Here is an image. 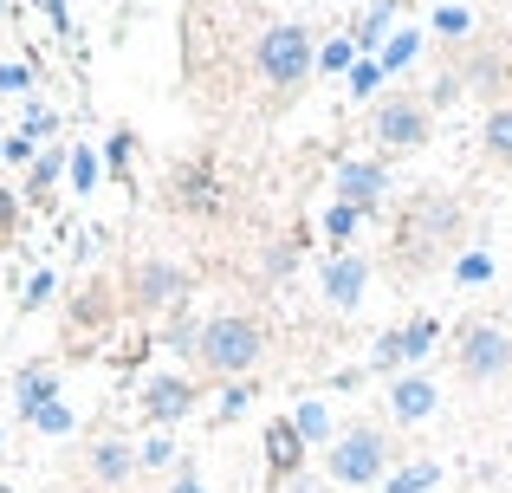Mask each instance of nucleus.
I'll use <instances>...</instances> for the list:
<instances>
[{"label": "nucleus", "mask_w": 512, "mask_h": 493, "mask_svg": "<svg viewBox=\"0 0 512 493\" xmlns=\"http://www.w3.org/2000/svg\"><path fill=\"white\" fill-rule=\"evenodd\" d=\"M357 228H363V208H350V202H331L325 208V241L338 247V253L357 241Z\"/></svg>", "instance_id": "nucleus-23"}, {"label": "nucleus", "mask_w": 512, "mask_h": 493, "mask_svg": "<svg viewBox=\"0 0 512 493\" xmlns=\"http://www.w3.org/2000/svg\"><path fill=\"white\" fill-rule=\"evenodd\" d=\"M383 195H389V169H383V163L357 156V163H344V169H338V202H350V208H363V215H370Z\"/></svg>", "instance_id": "nucleus-10"}, {"label": "nucleus", "mask_w": 512, "mask_h": 493, "mask_svg": "<svg viewBox=\"0 0 512 493\" xmlns=\"http://www.w3.org/2000/svg\"><path fill=\"white\" fill-rule=\"evenodd\" d=\"M480 143H487V156H493L500 169H512V104H493V111H487Z\"/></svg>", "instance_id": "nucleus-20"}, {"label": "nucleus", "mask_w": 512, "mask_h": 493, "mask_svg": "<svg viewBox=\"0 0 512 493\" xmlns=\"http://www.w3.org/2000/svg\"><path fill=\"white\" fill-rule=\"evenodd\" d=\"M7 163H26V169H33V137H26V130H13V137H7Z\"/></svg>", "instance_id": "nucleus-37"}, {"label": "nucleus", "mask_w": 512, "mask_h": 493, "mask_svg": "<svg viewBox=\"0 0 512 493\" xmlns=\"http://www.w3.org/2000/svg\"><path fill=\"white\" fill-rule=\"evenodd\" d=\"M65 169H72V189H78V195H91V189H98V176H104V156L72 150V163H65Z\"/></svg>", "instance_id": "nucleus-25"}, {"label": "nucleus", "mask_w": 512, "mask_h": 493, "mask_svg": "<svg viewBox=\"0 0 512 493\" xmlns=\"http://www.w3.org/2000/svg\"><path fill=\"white\" fill-rule=\"evenodd\" d=\"M0 13H7V0H0Z\"/></svg>", "instance_id": "nucleus-42"}, {"label": "nucleus", "mask_w": 512, "mask_h": 493, "mask_svg": "<svg viewBox=\"0 0 512 493\" xmlns=\"http://www.w3.org/2000/svg\"><path fill=\"white\" fill-rule=\"evenodd\" d=\"M435 403H441V383L422 377V370H409V377L389 383V416H396V422H428Z\"/></svg>", "instance_id": "nucleus-11"}, {"label": "nucleus", "mask_w": 512, "mask_h": 493, "mask_svg": "<svg viewBox=\"0 0 512 493\" xmlns=\"http://www.w3.org/2000/svg\"><path fill=\"white\" fill-rule=\"evenodd\" d=\"M13 234H20V195L0 182V247H13Z\"/></svg>", "instance_id": "nucleus-27"}, {"label": "nucleus", "mask_w": 512, "mask_h": 493, "mask_svg": "<svg viewBox=\"0 0 512 493\" xmlns=\"http://www.w3.org/2000/svg\"><path fill=\"white\" fill-rule=\"evenodd\" d=\"M26 85H33V72H26V65H0V98H20Z\"/></svg>", "instance_id": "nucleus-36"}, {"label": "nucleus", "mask_w": 512, "mask_h": 493, "mask_svg": "<svg viewBox=\"0 0 512 493\" xmlns=\"http://www.w3.org/2000/svg\"><path fill=\"white\" fill-rule=\"evenodd\" d=\"M253 65H260V78H266V85H279V91L305 85V72L318 65L312 33H305V26H292V20L266 26V33H260V46H253Z\"/></svg>", "instance_id": "nucleus-4"}, {"label": "nucleus", "mask_w": 512, "mask_h": 493, "mask_svg": "<svg viewBox=\"0 0 512 493\" xmlns=\"http://www.w3.org/2000/svg\"><path fill=\"white\" fill-rule=\"evenodd\" d=\"M0 163H7V137H0Z\"/></svg>", "instance_id": "nucleus-40"}, {"label": "nucleus", "mask_w": 512, "mask_h": 493, "mask_svg": "<svg viewBox=\"0 0 512 493\" xmlns=\"http://www.w3.org/2000/svg\"><path fill=\"white\" fill-rule=\"evenodd\" d=\"M0 493H13V487H7V481H0Z\"/></svg>", "instance_id": "nucleus-41"}, {"label": "nucleus", "mask_w": 512, "mask_h": 493, "mask_svg": "<svg viewBox=\"0 0 512 493\" xmlns=\"http://www.w3.org/2000/svg\"><path fill=\"white\" fill-rule=\"evenodd\" d=\"M195 396L201 390L188 377H150V383H143V416H150L156 429H169V422H182L188 409H195Z\"/></svg>", "instance_id": "nucleus-9"}, {"label": "nucleus", "mask_w": 512, "mask_h": 493, "mask_svg": "<svg viewBox=\"0 0 512 493\" xmlns=\"http://www.w3.org/2000/svg\"><path fill=\"white\" fill-rule=\"evenodd\" d=\"M376 59H383V72H402V65H415V59H422V33H415V26H402V33H389Z\"/></svg>", "instance_id": "nucleus-22"}, {"label": "nucleus", "mask_w": 512, "mask_h": 493, "mask_svg": "<svg viewBox=\"0 0 512 493\" xmlns=\"http://www.w3.org/2000/svg\"><path fill=\"white\" fill-rule=\"evenodd\" d=\"M175 208H188V215H214V208H221V189H214L208 163H188L182 176H175Z\"/></svg>", "instance_id": "nucleus-14"}, {"label": "nucleus", "mask_w": 512, "mask_h": 493, "mask_svg": "<svg viewBox=\"0 0 512 493\" xmlns=\"http://www.w3.org/2000/svg\"><path fill=\"white\" fill-rule=\"evenodd\" d=\"M169 461H175V442H169V435H150V442L137 448V468H169Z\"/></svg>", "instance_id": "nucleus-32"}, {"label": "nucleus", "mask_w": 512, "mask_h": 493, "mask_svg": "<svg viewBox=\"0 0 512 493\" xmlns=\"http://www.w3.org/2000/svg\"><path fill=\"white\" fill-rule=\"evenodd\" d=\"M33 7H46V20L59 26V33H72V13H65V0H33Z\"/></svg>", "instance_id": "nucleus-38"}, {"label": "nucleus", "mask_w": 512, "mask_h": 493, "mask_svg": "<svg viewBox=\"0 0 512 493\" xmlns=\"http://www.w3.org/2000/svg\"><path fill=\"white\" fill-rule=\"evenodd\" d=\"M46 403H59V370H52V364H26L20 377H13V416L33 422Z\"/></svg>", "instance_id": "nucleus-12"}, {"label": "nucleus", "mask_w": 512, "mask_h": 493, "mask_svg": "<svg viewBox=\"0 0 512 493\" xmlns=\"http://www.w3.org/2000/svg\"><path fill=\"white\" fill-rule=\"evenodd\" d=\"M363 292H370V260H363V253H331L325 260V299L338 305V312H357Z\"/></svg>", "instance_id": "nucleus-8"}, {"label": "nucleus", "mask_w": 512, "mask_h": 493, "mask_svg": "<svg viewBox=\"0 0 512 493\" xmlns=\"http://www.w3.org/2000/svg\"><path fill=\"white\" fill-rule=\"evenodd\" d=\"M350 65H357V46H350V39H331V46L318 52V72H350Z\"/></svg>", "instance_id": "nucleus-29"}, {"label": "nucleus", "mask_w": 512, "mask_h": 493, "mask_svg": "<svg viewBox=\"0 0 512 493\" xmlns=\"http://www.w3.org/2000/svg\"><path fill=\"white\" fill-rule=\"evenodd\" d=\"M247 403H253V383H227V390H221V422L247 416Z\"/></svg>", "instance_id": "nucleus-33"}, {"label": "nucleus", "mask_w": 512, "mask_h": 493, "mask_svg": "<svg viewBox=\"0 0 512 493\" xmlns=\"http://www.w3.org/2000/svg\"><path fill=\"white\" fill-rule=\"evenodd\" d=\"M52 292H59V273H46V266H39V273L26 279V299H20V305H26V312H39V305H46Z\"/></svg>", "instance_id": "nucleus-28"}, {"label": "nucleus", "mask_w": 512, "mask_h": 493, "mask_svg": "<svg viewBox=\"0 0 512 493\" xmlns=\"http://www.w3.org/2000/svg\"><path fill=\"white\" fill-rule=\"evenodd\" d=\"M65 163H72V150H65V143H52L46 156H33V169H26V195H33V202H46L52 182L65 176Z\"/></svg>", "instance_id": "nucleus-18"}, {"label": "nucleus", "mask_w": 512, "mask_h": 493, "mask_svg": "<svg viewBox=\"0 0 512 493\" xmlns=\"http://www.w3.org/2000/svg\"><path fill=\"white\" fill-rule=\"evenodd\" d=\"M441 487V461H409L383 481V493H435Z\"/></svg>", "instance_id": "nucleus-21"}, {"label": "nucleus", "mask_w": 512, "mask_h": 493, "mask_svg": "<svg viewBox=\"0 0 512 493\" xmlns=\"http://www.w3.org/2000/svg\"><path fill=\"white\" fill-rule=\"evenodd\" d=\"M266 468H273V481H292V474L305 468V442H299V429H292V416L266 422Z\"/></svg>", "instance_id": "nucleus-13"}, {"label": "nucleus", "mask_w": 512, "mask_h": 493, "mask_svg": "<svg viewBox=\"0 0 512 493\" xmlns=\"http://www.w3.org/2000/svg\"><path fill=\"white\" fill-rule=\"evenodd\" d=\"M428 104H415V98H389V104H376V117H370V137L383 143L389 156H415L428 143Z\"/></svg>", "instance_id": "nucleus-6"}, {"label": "nucleus", "mask_w": 512, "mask_h": 493, "mask_svg": "<svg viewBox=\"0 0 512 493\" xmlns=\"http://www.w3.org/2000/svg\"><path fill=\"white\" fill-rule=\"evenodd\" d=\"M169 493H208V487H201V474H195V468H175V481H169Z\"/></svg>", "instance_id": "nucleus-39"}, {"label": "nucleus", "mask_w": 512, "mask_h": 493, "mask_svg": "<svg viewBox=\"0 0 512 493\" xmlns=\"http://www.w3.org/2000/svg\"><path fill=\"white\" fill-rule=\"evenodd\" d=\"M383 78H389V72H383V59H363V52H357V65H350V98H370Z\"/></svg>", "instance_id": "nucleus-26"}, {"label": "nucleus", "mask_w": 512, "mask_h": 493, "mask_svg": "<svg viewBox=\"0 0 512 493\" xmlns=\"http://www.w3.org/2000/svg\"><path fill=\"white\" fill-rule=\"evenodd\" d=\"M130 143H137L130 130H117V137L104 143V169H111V176H130Z\"/></svg>", "instance_id": "nucleus-30"}, {"label": "nucleus", "mask_w": 512, "mask_h": 493, "mask_svg": "<svg viewBox=\"0 0 512 493\" xmlns=\"http://www.w3.org/2000/svg\"><path fill=\"white\" fill-rule=\"evenodd\" d=\"M292 429H299L305 448H331V442H338V422H331V409L318 403V396H305V403L292 409Z\"/></svg>", "instance_id": "nucleus-16"}, {"label": "nucleus", "mask_w": 512, "mask_h": 493, "mask_svg": "<svg viewBox=\"0 0 512 493\" xmlns=\"http://www.w3.org/2000/svg\"><path fill=\"white\" fill-rule=\"evenodd\" d=\"M260 351H266V331L253 325V318H240V312L208 318L201 338H195V357H201L208 377H247V370L260 364Z\"/></svg>", "instance_id": "nucleus-1"}, {"label": "nucleus", "mask_w": 512, "mask_h": 493, "mask_svg": "<svg viewBox=\"0 0 512 493\" xmlns=\"http://www.w3.org/2000/svg\"><path fill=\"white\" fill-rule=\"evenodd\" d=\"M454 370H461L467 383L512 377V338L500 325H461V338H454Z\"/></svg>", "instance_id": "nucleus-5"}, {"label": "nucleus", "mask_w": 512, "mask_h": 493, "mask_svg": "<svg viewBox=\"0 0 512 493\" xmlns=\"http://www.w3.org/2000/svg\"><path fill=\"white\" fill-rule=\"evenodd\" d=\"M325 474L338 487H376L389 474V435L370 429V422H357V429H338V442L325 448Z\"/></svg>", "instance_id": "nucleus-3"}, {"label": "nucleus", "mask_w": 512, "mask_h": 493, "mask_svg": "<svg viewBox=\"0 0 512 493\" xmlns=\"http://www.w3.org/2000/svg\"><path fill=\"white\" fill-rule=\"evenodd\" d=\"M91 474H98V487H124L130 474H137V448L117 442V435L98 442V448H91Z\"/></svg>", "instance_id": "nucleus-15"}, {"label": "nucleus", "mask_w": 512, "mask_h": 493, "mask_svg": "<svg viewBox=\"0 0 512 493\" xmlns=\"http://www.w3.org/2000/svg\"><path fill=\"white\" fill-rule=\"evenodd\" d=\"M20 130H26V137L39 143V137H52V130H59V117H52L46 104H33V111H26V124H20Z\"/></svg>", "instance_id": "nucleus-34"}, {"label": "nucleus", "mask_w": 512, "mask_h": 493, "mask_svg": "<svg viewBox=\"0 0 512 493\" xmlns=\"http://www.w3.org/2000/svg\"><path fill=\"white\" fill-rule=\"evenodd\" d=\"M396 344H402V364H422V357L441 344V325L422 312V318H409V325H396Z\"/></svg>", "instance_id": "nucleus-19"}, {"label": "nucleus", "mask_w": 512, "mask_h": 493, "mask_svg": "<svg viewBox=\"0 0 512 493\" xmlns=\"http://www.w3.org/2000/svg\"><path fill=\"white\" fill-rule=\"evenodd\" d=\"M467 26H474V20H467V7H441L435 13V33H448V39H461Z\"/></svg>", "instance_id": "nucleus-35"}, {"label": "nucleus", "mask_w": 512, "mask_h": 493, "mask_svg": "<svg viewBox=\"0 0 512 493\" xmlns=\"http://www.w3.org/2000/svg\"><path fill=\"white\" fill-rule=\"evenodd\" d=\"M389 20H396V0H370V7H363V20H357V33H350V46H357L363 59H370V52H383Z\"/></svg>", "instance_id": "nucleus-17"}, {"label": "nucleus", "mask_w": 512, "mask_h": 493, "mask_svg": "<svg viewBox=\"0 0 512 493\" xmlns=\"http://www.w3.org/2000/svg\"><path fill=\"white\" fill-rule=\"evenodd\" d=\"M188 299V273L175 260H143L130 273V305L137 312H163V305H182Z\"/></svg>", "instance_id": "nucleus-7"}, {"label": "nucleus", "mask_w": 512, "mask_h": 493, "mask_svg": "<svg viewBox=\"0 0 512 493\" xmlns=\"http://www.w3.org/2000/svg\"><path fill=\"white\" fill-rule=\"evenodd\" d=\"M454 228H461V208H454L448 195H415V202L402 208V228H396V260L409 266V273H422V266L454 241Z\"/></svg>", "instance_id": "nucleus-2"}, {"label": "nucleus", "mask_w": 512, "mask_h": 493, "mask_svg": "<svg viewBox=\"0 0 512 493\" xmlns=\"http://www.w3.org/2000/svg\"><path fill=\"white\" fill-rule=\"evenodd\" d=\"M493 279V253H454V286H487Z\"/></svg>", "instance_id": "nucleus-24"}, {"label": "nucleus", "mask_w": 512, "mask_h": 493, "mask_svg": "<svg viewBox=\"0 0 512 493\" xmlns=\"http://www.w3.org/2000/svg\"><path fill=\"white\" fill-rule=\"evenodd\" d=\"M33 429H39V435H72V409H65V403H46V409L33 416Z\"/></svg>", "instance_id": "nucleus-31"}]
</instances>
